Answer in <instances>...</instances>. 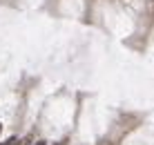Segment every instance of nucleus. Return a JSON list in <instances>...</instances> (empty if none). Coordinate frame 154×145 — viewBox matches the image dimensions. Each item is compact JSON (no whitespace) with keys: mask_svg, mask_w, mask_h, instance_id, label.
Segmentation results:
<instances>
[{"mask_svg":"<svg viewBox=\"0 0 154 145\" xmlns=\"http://www.w3.org/2000/svg\"><path fill=\"white\" fill-rule=\"evenodd\" d=\"M14 145H31V138H23V141H16Z\"/></svg>","mask_w":154,"mask_h":145,"instance_id":"1","label":"nucleus"},{"mask_svg":"<svg viewBox=\"0 0 154 145\" xmlns=\"http://www.w3.org/2000/svg\"><path fill=\"white\" fill-rule=\"evenodd\" d=\"M14 143H16V138H9L7 143H0V145H14Z\"/></svg>","mask_w":154,"mask_h":145,"instance_id":"2","label":"nucleus"},{"mask_svg":"<svg viewBox=\"0 0 154 145\" xmlns=\"http://www.w3.org/2000/svg\"><path fill=\"white\" fill-rule=\"evenodd\" d=\"M31 145H47L45 141H36V143H31Z\"/></svg>","mask_w":154,"mask_h":145,"instance_id":"3","label":"nucleus"},{"mask_svg":"<svg viewBox=\"0 0 154 145\" xmlns=\"http://www.w3.org/2000/svg\"><path fill=\"white\" fill-rule=\"evenodd\" d=\"M0 132H2V123H0Z\"/></svg>","mask_w":154,"mask_h":145,"instance_id":"4","label":"nucleus"},{"mask_svg":"<svg viewBox=\"0 0 154 145\" xmlns=\"http://www.w3.org/2000/svg\"><path fill=\"white\" fill-rule=\"evenodd\" d=\"M58 145H65V141H63V143H58Z\"/></svg>","mask_w":154,"mask_h":145,"instance_id":"5","label":"nucleus"}]
</instances>
